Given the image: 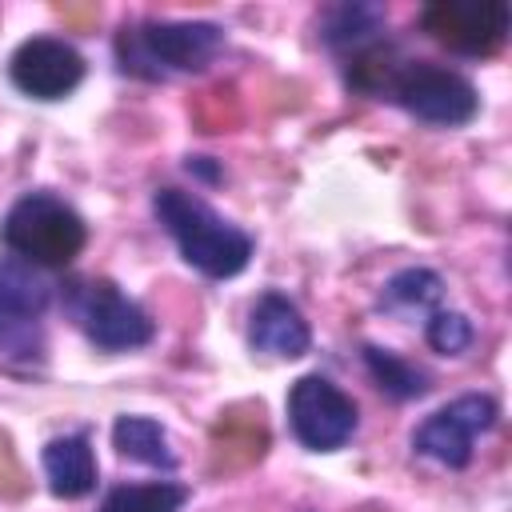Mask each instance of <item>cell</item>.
Instances as JSON below:
<instances>
[{"label":"cell","instance_id":"9c48e42d","mask_svg":"<svg viewBox=\"0 0 512 512\" xmlns=\"http://www.w3.org/2000/svg\"><path fill=\"white\" fill-rule=\"evenodd\" d=\"M8 76L24 96L60 100L84 80V56L60 36H32L12 52Z\"/></svg>","mask_w":512,"mask_h":512},{"label":"cell","instance_id":"4fadbf2b","mask_svg":"<svg viewBox=\"0 0 512 512\" xmlns=\"http://www.w3.org/2000/svg\"><path fill=\"white\" fill-rule=\"evenodd\" d=\"M44 476L48 488L64 500L88 496L96 488V456H92V440L88 432H64L56 440L44 444Z\"/></svg>","mask_w":512,"mask_h":512},{"label":"cell","instance_id":"2e32d148","mask_svg":"<svg viewBox=\"0 0 512 512\" xmlns=\"http://www.w3.org/2000/svg\"><path fill=\"white\" fill-rule=\"evenodd\" d=\"M188 504V488L176 480L120 484L100 500V512H180Z\"/></svg>","mask_w":512,"mask_h":512},{"label":"cell","instance_id":"3957f363","mask_svg":"<svg viewBox=\"0 0 512 512\" xmlns=\"http://www.w3.org/2000/svg\"><path fill=\"white\" fill-rule=\"evenodd\" d=\"M124 72H140L144 64H156L152 72L164 76V68L172 72H196L204 64L216 60V52L224 48V28L208 24V20H148L140 28H124V36L116 40Z\"/></svg>","mask_w":512,"mask_h":512},{"label":"cell","instance_id":"ac0fdd59","mask_svg":"<svg viewBox=\"0 0 512 512\" xmlns=\"http://www.w3.org/2000/svg\"><path fill=\"white\" fill-rule=\"evenodd\" d=\"M444 296V280L432 268H404L384 284L388 308H432Z\"/></svg>","mask_w":512,"mask_h":512},{"label":"cell","instance_id":"5b68a950","mask_svg":"<svg viewBox=\"0 0 512 512\" xmlns=\"http://www.w3.org/2000/svg\"><path fill=\"white\" fill-rule=\"evenodd\" d=\"M388 92L416 120H428L440 128H460L480 112V96H476L472 80H464L452 68L428 64V60H404L400 72L392 76Z\"/></svg>","mask_w":512,"mask_h":512},{"label":"cell","instance_id":"7c38bea8","mask_svg":"<svg viewBox=\"0 0 512 512\" xmlns=\"http://www.w3.org/2000/svg\"><path fill=\"white\" fill-rule=\"evenodd\" d=\"M252 348L256 352H268V356H284V360H296L308 352L312 344V328L304 320V312L280 296V292H264L252 308Z\"/></svg>","mask_w":512,"mask_h":512},{"label":"cell","instance_id":"30bf717a","mask_svg":"<svg viewBox=\"0 0 512 512\" xmlns=\"http://www.w3.org/2000/svg\"><path fill=\"white\" fill-rule=\"evenodd\" d=\"M268 452V420L264 408L256 400H240L228 404L208 432V468L216 476H232L244 472L252 464H260Z\"/></svg>","mask_w":512,"mask_h":512},{"label":"cell","instance_id":"9a60e30c","mask_svg":"<svg viewBox=\"0 0 512 512\" xmlns=\"http://www.w3.org/2000/svg\"><path fill=\"white\" fill-rule=\"evenodd\" d=\"M380 28H384V8H376V4H340L324 24V40L332 48H344V52L356 56V52L380 44Z\"/></svg>","mask_w":512,"mask_h":512},{"label":"cell","instance_id":"e0dca14e","mask_svg":"<svg viewBox=\"0 0 512 512\" xmlns=\"http://www.w3.org/2000/svg\"><path fill=\"white\" fill-rule=\"evenodd\" d=\"M364 364H368L372 380H376L388 396H396V400H412V396H424V392H428V376H424L416 364H408V360H400L396 352H388V348L368 344V348H364Z\"/></svg>","mask_w":512,"mask_h":512},{"label":"cell","instance_id":"7a4b0ae2","mask_svg":"<svg viewBox=\"0 0 512 512\" xmlns=\"http://www.w3.org/2000/svg\"><path fill=\"white\" fill-rule=\"evenodd\" d=\"M0 240L8 244V252H16L24 264H40V268H64L80 256L88 228L80 220V212L72 204H64L52 192H24L4 224H0Z\"/></svg>","mask_w":512,"mask_h":512},{"label":"cell","instance_id":"44dd1931","mask_svg":"<svg viewBox=\"0 0 512 512\" xmlns=\"http://www.w3.org/2000/svg\"><path fill=\"white\" fill-rule=\"evenodd\" d=\"M24 492H28V472H24V464H20V452H16L12 436L0 428V496L16 500V496H24Z\"/></svg>","mask_w":512,"mask_h":512},{"label":"cell","instance_id":"8fae6325","mask_svg":"<svg viewBox=\"0 0 512 512\" xmlns=\"http://www.w3.org/2000/svg\"><path fill=\"white\" fill-rule=\"evenodd\" d=\"M52 288L20 256H0V344H16L48 308Z\"/></svg>","mask_w":512,"mask_h":512},{"label":"cell","instance_id":"8992f818","mask_svg":"<svg viewBox=\"0 0 512 512\" xmlns=\"http://www.w3.org/2000/svg\"><path fill=\"white\" fill-rule=\"evenodd\" d=\"M288 424L292 436L308 452H336L356 432V404L328 376H300L288 392Z\"/></svg>","mask_w":512,"mask_h":512},{"label":"cell","instance_id":"6da1fadb","mask_svg":"<svg viewBox=\"0 0 512 512\" xmlns=\"http://www.w3.org/2000/svg\"><path fill=\"white\" fill-rule=\"evenodd\" d=\"M152 208H156V220L176 240L180 256L196 272H204L212 280H228L248 268L252 236L244 228L228 224L220 212H212L200 196H192L184 188H156Z\"/></svg>","mask_w":512,"mask_h":512},{"label":"cell","instance_id":"52a82bcc","mask_svg":"<svg viewBox=\"0 0 512 512\" xmlns=\"http://www.w3.org/2000/svg\"><path fill=\"white\" fill-rule=\"evenodd\" d=\"M492 424H496V400L484 392H464L452 404L436 408L412 432V448L444 468H464L472 460L476 436H484Z\"/></svg>","mask_w":512,"mask_h":512},{"label":"cell","instance_id":"d6986e66","mask_svg":"<svg viewBox=\"0 0 512 512\" xmlns=\"http://www.w3.org/2000/svg\"><path fill=\"white\" fill-rule=\"evenodd\" d=\"M192 116L204 132H228L236 120H240V104H236V92L232 88H208L192 100Z\"/></svg>","mask_w":512,"mask_h":512},{"label":"cell","instance_id":"5bb4252c","mask_svg":"<svg viewBox=\"0 0 512 512\" xmlns=\"http://www.w3.org/2000/svg\"><path fill=\"white\" fill-rule=\"evenodd\" d=\"M112 444L128 460H140L152 468H176V452L168 444V432L152 416H120L112 424Z\"/></svg>","mask_w":512,"mask_h":512},{"label":"cell","instance_id":"277c9868","mask_svg":"<svg viewBox=\"0 0 512 512\" xmlns=\"http://www.w3.org/2000/svg\"><path fill=\"white\" fill-rule=\"evenodd\" d=\"M64 308L76 328L104 352H132L152 340L148 312L128 300L112 280H72L64 292Z\"/></svg>","mask_w":512,"mask_h":512},{"label":"cell","instance_id":"ba28073f","mask_svg":"<svg viewBox=\"0 0 512 512\" xmlns=\"http://www.w3.org/2000/svg\"><path fill=\"white\" fill-rule=\"evenodd\" d=\"M508 28L504 0H436L424 8V32L460 56H492L508 40Z\"/></svg>","mask_w":512,"mask_h":512},{"label":"cell","instance_id":"ffe728a7","mask_svg":"<svg viewBox=\"0 0 512 512\" xmlns=\"http://www.w3.org/2000/svg\"><path fill=\"white\" fill-rule=\"evenodd\" d=\"M424 336H428V344H432L436 352L460 356V352L472 344V324H468V316H460V312H432Z\"/></svg>","mask_w":512,"mask_h":512}]
</instances>
